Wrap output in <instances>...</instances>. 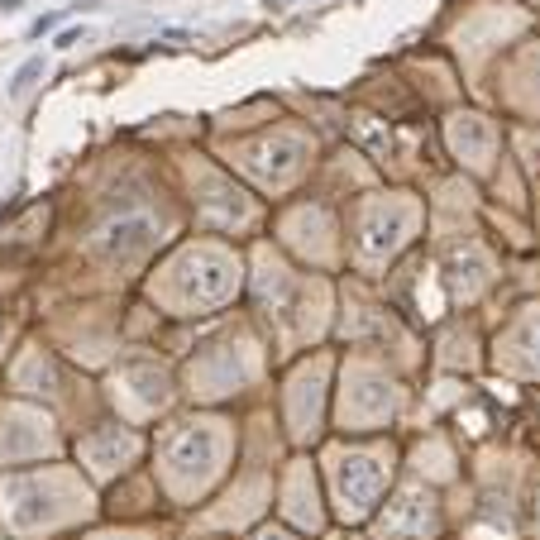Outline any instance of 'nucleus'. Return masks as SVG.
<instances>
[{
	"instance_id": "obj_1",
	"label": "nucleus",
	"mask_w": 540,
	"mask_h": 540,
	"mask_svg": "<svg viewBox=\"0 0 540 540\" xmlns=\"http://www.w3.org/2000/svg\"><path fill=\"white\" fill-rule=\"evenodd\" d=\"M39 72H44V58H29V63L15 72V81H10V96H24L34 86V77H39Z\"/></svg>"
},
{
	"instance_id": "obj_2",
	"label": "nucleus",
	"mask_w": 540,
	"mask_h": 540,
	"mask_svg": "<svg viewBox=\"0 0 540 540\" xmlns=\"http://www.w3.org/2000/svg\"><path fill=\"white\" fill-rule=\"evenodd\" d=\"M58 24H63V15H44V19H34V39H44V34H53V29H58Z\"/></svg>"
}]
</instances>
